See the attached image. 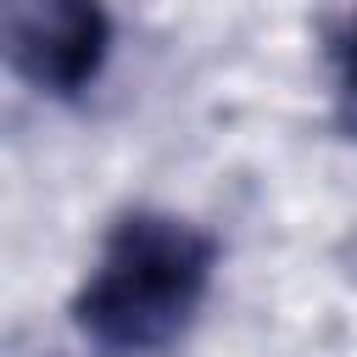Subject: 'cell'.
Wrapping results in <instances>:
<instances>
[{
  "instance_id": "6da1fadb",
  "label": "cell",
  "mask_w": 357,
  "mask_h": 357,
  "mask_svg": "<svg viewBox=\"0 0 357 357\" xmlns=\"http://www.w3.org/2000/svg\"><path fill=\"white\" fill-rule=\"evenodd\" d=\"M218 273V240L178 212L134 206L112 223L95 268L73 296V324L100 351H162L173 346Z\"/></svg>"
},
{
  "instance_id": "7a4b0ae2",
  "label": "cell",
  "mask_w": 357,
  "mask_h": 357,
  "mask_svg": "<svg viewBox=\"0 0 357 357\" xmlns=\"http://www.w3.org/2000/svg\"><path fill=\"white\" fill-rule=\"evenodd\" d=\"M0 39L33 95L73 100L112 56V17L100 0H0Z\"/></svg>"
},
{
  "instance_id": "3957f363",
  "label": "cell",
  "mask_w": 357,
  "mask_h": 357,
  "mask_svg": "<svg viewBox=\"0 0 357 357\" xmlns=\"http://www.w3.org/2000/svg\"><path fill=\"white\" fill-rule=\"evenodd\" d=\"M335 123L357 139V11L335 39Z\"/></svg>"
}]
</instances>
